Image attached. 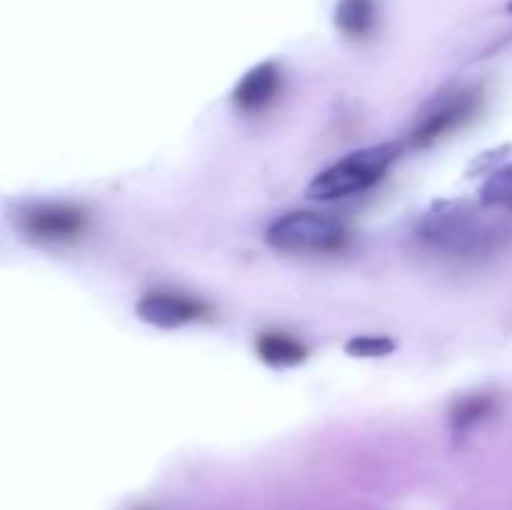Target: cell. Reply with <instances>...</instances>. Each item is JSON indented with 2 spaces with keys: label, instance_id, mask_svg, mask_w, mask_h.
<instances>
[{
  "label": "cell",
  "instance_id": "obj_9",
  "mask_svg": "<svg viewBox=\"0 0 512 510\" xmlns=\"http://www.w3.org/2000/svg\"><path fill=\"white\" fill-rule=\"evenodd\" d=\"M378 23L375 0H338L335 8V25L350 40L368 38Z\"/></svg>",
  "mask_w": 512,
  "mask_h": 510
},
{
  "label": "cell",
  "instance_id": "obj_11",
  "mask_svg": "<svg viewBox=\"0 0 512 510\" xmlns=\"http://www.w3.org/2000/svg\"><path fill=\"white\" fill-rule=\"evenodd\" d=\"M395 350V340L388 335H353L345 343V353L353 358H385Z\"/></svg>",
  "mask_w": 512,
  "mask_h": 510
},
{
  "label": "cell",
  "instance_id": "obj_3",
  "mask_svg": "<svg viewBox=\"0 0 512 510\" xmlns=\"http://www.w3.org/2000/svg\"><path fill=\"white\" fill-rule=\"evenodd\" d=\"M265 240L285 253H333L345 248L350 228L345 220L318 210H290L265 230Z\"/></svg>",
  "mask_w": 512,
  "mask_h": 510
},
{
  "label": "cell",
  "instance_id": "obj_1",
  "mask_svg": "<svg viewBox=\"0 0 512 510\" xmlns=\"http://www.w3.org/2000/svg\"><path fill=\"white\" fill-rule=\"evenodd\" d=\"M418 238L438 253L473 258V255H485L498 248L503 240V228L485 218L470 203L443 200L420 218Z\"/></svg>",
  "mask_w": 512,
  "mask_h": 510
},
{
  "label": "cell",
  "instance_id": "obj_13",
  "mask_svg": "<svg viewBox=\"0 0 512 510\" xmlns=\"http://www.w3.org/2000/svg\"><path fill=\"white\" fill-rule=\"evenodd\" d=\"M510 8H512V5H510Z\"/></svg>",
  "mask_w": 512,
  "mask_h": 510
},
{
  "label": "cell",
  "instance_id": "obj_4",
  "mask_svg": "<svg viewBox=\"0 0 512 510\" xmlns=\"http://www.w3.org/2000/svg\"><path fill=\"white\" fill-rule=\"evenodd\" d=\"M480 105H483V90L475 88V85L443 95L418 120V125L410 133V145L413 148H430L438 140L448 138L450 133L463 128L478 115Z\"/></svg>",
  "mask_w": 512,
  "mask_h": 510
},
{
  "label": "cell",
  "instance_id": "obj_8",
  "mask_svg": "<svg viewBox=\"0 0 512 510\" xmlns=\"http://www.w3.org/2000/svg\"><path fill=\"white\" fill-rule=\"evenodd\" d=\"M255 350H258V358L263 363L273 365V368H290V365H298L308 358V348L298 338L288 333H278V330L258 335Z\"/></svg>",
  "mask_w": 512,
  "mask_h": 510
},
{
  "label": "cell",
  "instance_id": "obj_6",
  "mask_svg": "<svg viewBox=\"0 0 512 510\" xmlns=\"http://www.w3.org/2000/svg\"><path fill=\"white\" fill-rule=\"evenodd\" d=\"M135 313L153 328L170 330L203 320L208 315V305L193 295L175 293V290H150L138 300Z\"/></svg>",
  "mask_w": 512,
  "mask_h": 510
},
{
  "label": "cell",
  "instance_id": "obj_12",
  "mask_svg": "<svg viewBox=\"0 0 512 510\" xmlns=\"http://www.w3.org/2000/svg\"><path fill=\"white\" fill-rule=\"evenodd\" d=\"M490 408H493V400L488 395H470V398L460 400L458 408L453 410V423L458 428H468V425L483 420L490 413Z\"/></svg>",
  "mask_w": 512,
  "mask_h": 510
},
{
  "label": "cell",
  "instance_id": "obj_10",
  "mask_svg": "<svg viewBox=\"0 0 512 510\" xmlns=\"http://www.w3.org/2000/svg\"><path fill=\"white\" fill-rule=\"evenodd\" d=\"M480 203L483 208L512 210V163L488 175L480 190Z\"/></svg>",
  "mask_w": 512,
  "mask_h": 510
},
{
  "label": "cell",
  "instance_id": "obj_2",
  "mask_svg": "<svg viewBox=\"0 0 512 510\" xmlns=\"http://www.w3.org/2000/svg\"><path fill=\"white\" fill-rule=\"evenodd\" d=\"M400 158L398 143H378L353 150L330 168L320 170L308 185V198L313 200H343L365 193L385 178L395 160Z\"/></svg>",
  "mask_w": 512,
  "mask_h": 510
},
{
  "label": "cell",
  "instance_id": "obj_7",
  "mask_svg": "<svg viewBox=\"0 0 512 510\" xmlns=\"http://www.w3.org/2000/svg\"><path fill=\"white\" fill-rule=\"evenodd\" d=\"M280 85H283V75H280L278 65L260 63L255 68H250L240 78V83L235 85L233 103L243 113H258V110H263L265 105H270L278 98Z\"/></svg>",
  "mask_w": 512,
  "mask_h": 510
},
{
  "label": "cell",
  "instance_id": "obj_5",
  "mask_svg": "<svg viewBox=\"0 0 512 510\" xmlns=\"http://www.w3.org/2000/svg\"><path fill=\"white\" fill-rule=\"evenodd\" d=\"M20 228L43 243H63L78 238L88 225V218L80 208L68 203H38L20 213Z\"/></svg>",
  "mask_w": 512,
  "mask_h": 510
}]
</instances>
